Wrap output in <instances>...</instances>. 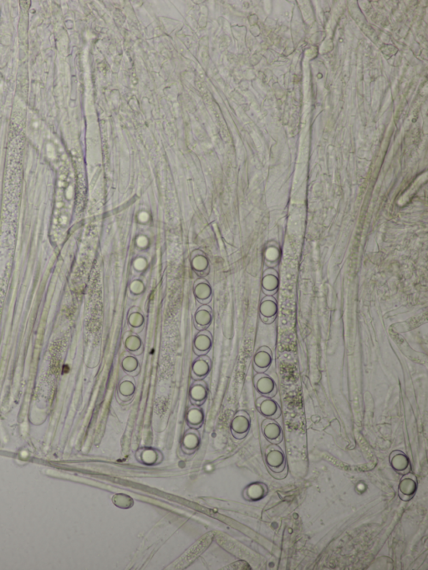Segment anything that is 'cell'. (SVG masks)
<instances>
[{
	"label": "cell",
	"instance_id": "12",
	"mask_svg": "<svg viewBox=\"0 0 428 570\" xmlns=\"http://www.w3.org/2000/svg\"><path fill=\"white\" fill-rule=\"evenodd\" d=\"M213 322V314L209 306H202L194 314L193 324L195 328L199 331L207 330Z\"/></svg>",
	"mask_w": 428,
	"mask_h": 570
},
{
	"label": "cell",
	"instance_id": "10",
	"mask_svg": "<svg viewBox=\"0 0 428 570\" xmlns=\"http://www.w3.org/2000/svg\"><path fill=\"white\" fill-rule=\"evenodd\" d=\"M272 351L267 346H261L253 356V368L257 373H264L272 363Z\"/></svg>",
	"mask_w": 428,
	"mask_h": 570
},
{
	"label": "cell",
	"instance_id": "1",
	"mask_svg": "<svg viewBox=\"0 0 428 570\" xmlns=\"http://www.w3.org/2000/svg\"><path fill=\"white\" fill-rule=\"evenodd\" d=\"M265 462L270 473H282L288 470L285 452L276 444L268 446L265 452Z\"/></svg>",
	"mask_w": 428,
	"mask_h": 570
},
{
	"label": "cell",
	"instance_id": "19",
	"mask_svg": "<svg viewBox=\"0 0 428 570\" xmlns=\"http://www.w3.org/2000/svg\"><path fill=\"white\" fill-rule=\"evenodd\" d=\"M260 312L263 321L266 319L274 321L275 319V314L277 312V307L273 301H270L269 300L268 301H264L263 303L261 304Z\"/></svg>",
	"mask_w": 428,
	"mask_h": 570
},
{
	"label": "cell",
	"instance_id": "16",
	"mask_svg": "<svg viewBox=\"0 0 428 570\" xmlns=\"http://www.w3.org/2000/svg\"><path fill=\"white\" fill-rule=\"evenodd\" d=\"M136 391V382L132 375H126L121 380L118 387L119 397L122 400H129Z\"/></svg>",
	"mask_w": 428,
	"mask_h": 570
},
{
	"label": "cell",
	"instance_id": "8",
	"mask_svg": "<svg viewBox=\"0 0 428 570\" xmlns=\"http://www.w3.org/2000/svg\"><path fill=\"white\" fill-rule=\"evenodd\" d=\"M392 469L397 474L405 475L412 471V465L410 458L405 452L400 450H395L392 452L389 457Z\"/></svg>",
	"mask_w": 428,
	"mask_h": 570
},
{
	"label": "cell",
	"instance_id": "18",
	"mask_svg": "<svg viewBox=\"0 0 428 570\" xmlns=\"http://www.w3.org/2000/svg\"><path fill=\"white\" fill-rule=\"evenodd\" d=\"M203 419L204 414L200 408L198 406H192L190 408L187 414V422L188 425L191 427L198 428L203 424Z\"/></svg>",
	"mask_w": 428,
	"mask_h": 570
},
{
	"label": "cell",
	"instance_id": "17",
	"mask_svg": "<svg viewBox=\"0 0 428 570\" xmlns=\"http://www.w3.org/2000/svg\"><path fill=\"white\" fill-rule=\"evenodd\" d=\"M145 322V316L143 315L142 312L135 310V311L130 312L129 314H128L127 324L129 325L131 331L132 332L140 333L141 331H143Z\"/></svg>",
	"mask_w": 428,
	"mask_h": 570
},
{
	"label": "cell",
	"instance_id": "14",
	"mask_svg": "<svg viewBox=\"0 0 428 570\" xmlns=\"http://www.w3.org/2000/svg\"><path fill=\"white\" fill-rule=\"evenodd\" d=\"M190 398L198 405L203 404L208 397V386L203 380H195L190 388Z\"/></svg>",
	"mask_w": 428,
	"mask_h": 570
},
{
	"label": "cell",
	"instance_id": "9",
	"mask_svg": "<svg viewBox=\"0 0 428 570\" xmlns=\"http://www.w3.org/2000/svg\"><path fill=\"white\" fill-rule=\"evenodd\" d=\"M212 369V360L210 357L204 355L199 356L192 361L191 373L192 379L203 380L209 375Z\"/></svg>",
	"mask_w": 428,
	"mask_h": 570
},
{
	"label": "cell",
	"instance_id": "21",
	"mask_svg": "<svg viewBox=\"0 0 428 570\" xmlns=\"http://www.w3.org/2000/svg\"><path fill=\"white\" fill-rule=\"evenodd\" d=\"M264 286L269 290L275 289L277 286V278H275L274 276H266L264 279Z\"/></svg>",
	"mask_w": 428,
	"mask_h": 570
},
{
	"label": "cell",
	"instance_id": "20",
	"mask_svg": "<svg viewBox=\"0 0 428 570\" xmlns=\"http://www.w3.org/2000/svg\"><path fill=\"white\" fill-rule=\"evenodd\" d=\"M195 295L199 301H207L211 295V289L209 284L205 281L198 282L195 287Z\"/></svg>",
	"mask_w": 428,
	"mask_h": 570
},
{
	"label": "cell",
	"instance_id": "15",
	"mask_svg": "<svg viewBox=\"0 0 428 570\" xmlns=\"http://www.w3.org/2000/svg\"><path fill=\"white\" fill-rule=\"evenodd\" d=\"M121 367L126 374L129 375H137L140 369V361L138 356L126 351L123 353L121 359Z\"/></svg>",
	"mask_w": 428,
	"mask_h": 570
},
{
	"label": "cell",
	"instance_id": "13",
	"mask_svg": "<svg viewBox=\"0 0 428 570\" xmlns=\"http://www.w3.org/2000/svg\"><path fill=\"white\" fill-rule=\"evenodd\" d=\"M269 493V488L264 482H255L250 485L245 489L244 496L247 500L250 501H259L267 496Z\"/></svg>",
	"mask_w": 428,
	"mask_h": 570
},
{
	"label": "cell",
	"instance_id": "4",
	"mask_svg": "<svg viewBox=\"0 0 428 570\" xmlns=\"http://www.w3.org/2000/svg\"><path fill=\"white\" fill-rule=\"evenodd\" d=\"M214 345V337L208 330L199 331L196 334L192 341V350L197 356H204L212 350Z\"/></svg>",
	"mask_w": 428,
	"mask_h": 570
},
{
	"label": "cell",
	"instance_id": "5",
	"mask_svg": "<svg viewBox=\"0 0 428 570\" xmlns=\"http://www.w3.org/2000/svg\"><path fill=\"white\" fill-rule=\"evenodd\" d=\"M250 416L245 410L239 411L231 422V431L237 439L245 438L250 432Z\"/></svg>",
	"mask_w": 428,
	"mask_h": 570
},
{
	"label": "cell",
	"instance_id": "7",
	"mask_svg": "<svg viewBox=\"0 0 428 570\" xmlns=\"http://www.w3.org/2000/svg\"><path fill=\"white\" fill-rule=\"evenodd\" d=\"M262 432L267 441L271 444L281 443L284 440V433L282 427L275 420L267 418L262 423Z\"/></svg>",
	"mask_w": 428,
	"mask_h": 570
},
{
	"label": "cell",
	"instance_id": "6",
	"mask_svg": "<svg viewBox=\"0 0 428 570\" xmlns=\"http://www.w3.org/2000/svg\"><path fill=\"white\" fill-rule=\"evenodd\" d=\"M256 407L259 413L266 418L277 420L281 416V408L273 398L261 397L256 402Z\"/></svg>",
	"mask_w": 428,
	"mask_h": 570
},
{
	"label": "cell",
	"instance_id": "2",
	"mask_svg": "<svg viewBox=\"0 0 428 570\" xmlns=\"http://www.w3.org/2000/svg\"><path fill=\"white\" fill-rule=\"evenodd\" d=\"M418 488V482L415 474L410 471L401 477L398 485V496L401 500L408 502L414 498Z\"/></svg>",
	"mask_w": 428,
	"mask_h": 570
},
{
	"label": "cell",
	"instance_id": "3",
	"mask_svg": "<svg viewBox=\"0 0 428 570\" xmlns=\"http://www.w3.org/2000/svg\"><path fill=\"white\" fill-rule=\"evenodd\" d=\"M253 384L256 391L262 397H274L277 395L278 387L273 378L264 373H257L253 378Z\"/></svg>",
	"mask_w": 428,
	"mask_h": 570
},
{
	"label": "cell",
	"instance_id": "11",
	"mask_svg": "<svg viewBox=\"0 0 428 570\" xmlns=\"http://www.w3.org/2000/svg\"><path fill=\"white\" fill-rule=\"evenodd\" d=\"M124 347L127 352L134 356H140L144 350V344L141 336L132 331L127 332L124 337Z\"/></svg>",
	"mask_w": 428,
	"mask_h": 570
}]
</instances>
